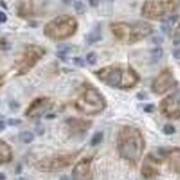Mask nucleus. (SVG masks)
Segmentation results:
<instances>
[{"mask_svg": "<svg viewBox=\"0 0 180 180\" xmlns=\"http://www.w3.org/2000/svg\"><path fill=\"white\" fill-rule=\"evenodd\" d=\"M145 142L142 133L137 128L126 126L123 127L118 133L117 138V148L120 157L136 164L144 152Z\"/></svg>", "mask_w": 180, "mask_h": 180, "instance_id": "f257e3e1", "label": "nucleus"}, {"mask_svg": "<svg viewBox=\"0 0 180 180\" xmlns=\"http://www.w3.org/2000/svg\"><path fill=\"white\" fill-rule=\"evenodd\" d=\"M103 83L113 87H132L138 82V75L130 67H105L95 72Z\"/></svg>", "mask_w": 180, "mask_h": 180, "instance_id": "f03ea898", "label": "nucleus"}, {"mask_svg": "<svg viewBox=\"0 0 180 180\" xmlns=\"http://www.w3.org/2000/svg\"><path fill=\"white\" fill-rule=\"evenodd\" d=\"M74 105L82 113L93 115L102 112L106 106V102L97 89L89 83H84L81 86L80 94Z\"/></svg>", "mask_w": 180, "mask_h": 180, "instance_id": "7ed1b4c3", "label": "nucleus"}, {"mask_svg": "<svg viewBox=\"0 0 180 180\" xmlns=\"http://www.w3.org/2000/svg\"><path fill=\"white\" fill-rule=\"evenodd\" d=\"M111 30L119 41L126 43H134L152 33V27L145 22H137L135 24L112 23Z\"/></svg>", "mask_w": 180, "mask_h": 180, "instance_id": "20e7f679", "label": "nucleus"}, {"mask_svg": "<svg viewBox=\"0 0 180 180\" xmlns=\"http://www.w3.org/2000/svg\"><path fill=\"white\" fill-rule=\"evenodd\" d=\"M77 29V22L73 17L60 16L45 26L44 33L53 40H61L74 34Z\"/></svg>", "mask_w": 180, "mask_h": 180, "instance_id": "39448f33", "label": "nucleus"}, {"mask_svg": "<svg viewBox=\"0 0 180 180\" xmlns=\"http://www.w3.org/2000/svg\"><path fill=\"white\" fill-rule=\"evenodd\" d=\"M178 4L179 0H148L142 8V14L147 18H159L174 11Z\"/></svg>", "mask_w": 180, "mask_h": 180, "instance_id": "423d86ee", "label": "nucleus"}, {"mask_svg": "<svg viewBox=\"0 0 180 180\" xmlns=\"http://www.w3.org/2000/svg\"><path fill=\"white\" fill-rule=\"evenodd\" d=\"M79 152H73V154H67V155H60V156H54L51 158H45L43 160L39 161L37 164L38 169L42 171H57L64 169L71 165L74 161L75 157Z\"/></svg>", "mask_w": 180, "mask_h": 180, "instance_id": "0eeeda50", "label": "nucleus"}, {"mask_svg": "<svg viewBox=\"0 0 180 180\" xmlns=\"http://www.w3.org/2000/svg\"><path fill=\"white\" fill-rule=\"evenodd\" d=\"M43 54H44V50L42 47H37V45H30L27 47L23 57L18 64L19 74L27 73L31 67L35 65V63L43 57Z\"/></svg>", "mask_w": 180, "mask_h": 180, "instance_id": "6e6552de", "label": "nucleus"}, {"mask_svg": "<svg viewBox=\"0 0 180 180\" xmlns=\"http://www.w3.org/2000/svg\"><path fill=\"white\" fill-rule=\"evenodd\" d=\"M160 111L165 116L169 118L180 117V90L175 92L172 95L166 97L161 102Z\"/></svg>", "mask_w": 180, "mask_h": 180, "instance_id": "1a4fd4ad", "label": "nucleus"}, {"mask_svg": "<svg viewBox=\"0 0 180 180\" xmlns=\"http://www.w3.org/2000/svg\"><path fill=\"white\" fill-rule=\"evenodd\" d=\"M176 84V81L174 79V75L169 70L162 71L157 76V79L154 81L152 86V90L156 94H162L170 90L171 87H174Z\"/></svg>", "mask_w": 180, "mask_h": 180, "instance_id": "9d476101", "label": "nucleus"}, {"mask_svg": "<svg viewBox=\"0 0 180 180\" xmlns=\"http://www.w3.org/2000/svg\"><path fill=\"white\" fill-rule=\"evenodd\" d=\"M92 158H83L72 171V180H92Z\"/></svg>", "mask_w": 180, "mask_h": 180, "instance_id": "9b49d317", "label": "nucleus"}, {"mask_svg": "<svg viewBox=\"0 0 180 180\" xmlns=\"http://www.w3.org/2000/svg\"><path fill=\"white\" fill-rule=\"evenodd\" d=\"M159 160L156 157H154L152 155H148L146 157V159L144 160L142 168V175L146 178V179H150L156 177L159 174Z\"/></svg>", "mask_w": 180, "mask_h": 180, "instance_id": "f8f14e48", "label": "nucleus"}, {"mask_svg": "<svg viewBox=\"0 0 180 180\" xmlns=\"http://www.w3.org/2000/svg\"><path fill=\"white\" fill-rule=\"evenodd\" d=\"M51 106V101L49 99H39L34 101L27 111V116L29 117H39Z\"/></svg>", "mask_w": 180, "mask_h": 180, "instance_id": "ddd939ff", "label": "nucleus"}, {"mask_svg": "<svg viewBox=\"0 0 180 180\" xmlns=\"http://www.w3.org/2000/svg\"><path fill=\"white\" fill-rule=\"evenodd\" d=\"M67 126L70 127L72 133L74 134H83L91 127L92 123L84 119H76V118H69L67 119Z\"/></svg>", "mask_w": 180, "mask_h": 180, "instance_id": "4468645a", "label": "nucleus"}, {"mask_svg": "<svg viewBox=\"0 0 180 180\" xmlns=\"http://www.w3.org/2000/svg\"><path fill=\"white\" fill-rule=\"evenodd\" d=\"M168 156L169 167L176 174H180V149H172L170 152H165Z\"/></svg>", "mask_w": 180, "mask_h": 180, "instance_id": "2eb2a0df", "label": "nucleus"}, {"mask_svg": "<svg viewBox=\"0 0 180 180\" xmlns=\"http://www.w3.org/2000/svg\"><path fill=\"white\" fill-rule=\"evenodd\" d=\"M11 160V150L9 146L0 140V165Z\"/></svg>", "mask_w": 180, "mask_h": 180, "instance_id": "dca6fc26", "label": "nucleus"}, {"mask_svg": "<svg viewBox=\"0 0 180 180\" xmlns=\"http://www.w3.org/2000/svg\"><path fill=\"white\" fill-rule=\"evenodd\" d=\"M101 32H100V27L97 26V28L94 29L92 32H91L89 35H87V41L89 43H94V42H97V41H100L101 40Z\"/></svg>", "mask_w": 180, "mask_h": 180, "instance_id": "f3484780", "label": "nucleus"}, {"mask_svg": "<svg viewBox=\"0 0 180 180\" xmlns=\"http://www.w3.org/2000/svg\"><path fill=\"white\" fill-rule=\"evenodd\" d=\"M19 138L20 140L24 144H30L31 142H33L34 139V135L31 132H28V130H26V132H22V133H20L19 135Z\"/></svg>", "mask_w": 180, "mask_h": 180, "instance_id": "a211bd4d", "label": "nucleus"}, {"mask_svg": "<svg viewBox=\"0 0 180 180\" xmlns=\"http://www.w3.org/2000/svg\"><path fill=\"white\" fill-rule=\"evenodd\" d=\"M103 140V133H99L94 134V136L92 137V140H91V145L92 146H97L99 144H101V142Z\"/></svg>", "mask_w": 180, "mask_h": 180, "instance_id": "6ab92c4d", "label": "nucleus"}, {"mask_svg": "<svg viewBox=\"0 0 180 180\" xmlns=\"http://www.w3.org/2000/svg\"><path fill=\"white\" fill-rule=\"evenodd\" d=\"M152 57L155 61H158L161 57H162V49L161 47H155L152 50Z\"/></svg>", "mask_w": 180, "mask_h": 180, "instance_id": "aec40b11", "label": "nucleus"}, {"mask_svg": "<svg viewBox=\"0 0 180 180\" xmlns=\"http://www.w3.org/2000/svg\"><path fill=\"white\" fill-rule=\"evenodd\" d=\"M72 47H73L70 45V44H60V45L57 47V50H59V52L67 54L69 52H71L72 51Z\"/></svg>", "mask_w": 180, "mask_h": 180, "instance_id": "412c9836", "label": "nucleus"}, {"mask_svg": "<svg viewBox=\"0 0 180 180\" xmlns=\"http://www.w3.org/2000/svg\"><path fill=\"white\" fill-rule=\"evenodd\" d=\"M162 130H164V133L166 134V135H172V134H175V132H176L175 127H174L171 124H167V125H165L164 128H162Z\"/></svg>", "mask_w": 180, "mask_h": 180, "instance_id": "4be33fe9", "label": "nucleus"}, {"mask_svg": "<svg viewBox=\"0 0 180 180\" xmlns=\"http://www.w3.org/2000/svg\"><path fill=\"white\" fill-rule=\"evenodd\" d=\"M74 9L79 14H82L84 12V5L82 1H75L74 2Z\"/></svg>", "mask_w": 180, "mask_h": 180, "instance_id": "5701e85b", "label": "nucleus"}, {"mask_svg": "<svg viewBox=\"0 0 180 180\" xmlns=\"http://www.w3.org/2000/svg\"><path fill=\"white\" fill-rule=\"evenodd\" d=\"M86 62L90 64V65H94L96 63V54L94 52H91L86 55Z\"/></svg>", "mask_w": 180, "mask_h": 180, "instance_id": "b1692460", "label": "nucleus"}, {"mask_svg": "<svg viewBox=\"0 0 180 180\" xmlns=\"http://www.w3.org/2000/svg\"><path fill=\"white\" fill-rule=\"evenodd\" d=\"M10 108H11V111H18L20 107V104L18 103V102H16V101H12V102H10Z\"/></svg>", "mask_w": 180, "mask_h": 180, "instance_id": "393cba45", "label": "nucleus"}, {"mask_svg": "<svg viewBox=\"0 0 180 180\" xmlns=\"http://www.w3.org/2000/svg\"><path fill=\"white\" fill-rule=\"evenodd\" d=\"M8 124H9L10 126H17V125H20L21 124V120L20 119H17V118H10L8 120Z\"/></svg>", "mask_w": 180, "mask_h": 180, "instance_id": "a878e982", "label": "nucleus"}, {"mask_svg": "<svg viewBox=\"0 0 180 180\" xmlns=\"http://www.w3.org/2000/svg\"><path fill=\"white\" fill-rule=\"evenodd\" d=\"M73 63L75 65H77V67H83L84 65V62H83V60L81 57H74L73 59Z\"/></svg>", "mask_w": 180, "mask_h": 180, "instance_id": "bb28decb", "label": "nucleus"}, {"mask_svg": "<svg viewBox=\"0 0 180 180\" xmlns=\"http://www.w3.org/2000/svg\"><path fill=\"white\" fill-rule=\"evenodd\" d=\"M154 108H155V106L152 104H148L145 106V108H144V111L146 112V113H152V112H154Z\"/></svg>", "mask_w": 180, "mask_h": 180, "instance_id": "cd10ccee", "label": "nucleus"}, {"mask_svg": "<svg viewBox=\"0 0 180 180\" xmlns=\"http://www.w3.org/2000/svg\"><path fill=\"white\" fill-rule=\"evenodd\" d=\"M172 55H174L175 59L180 60V49H175V50L172 51Z\"/></svg>", "mask_w": 180, "mask_h": 180, "instance_id": "c85d7f7f", "label": "nucleus"}, {"mask_svg": "<svg viewBox=\"0 0 180 180\" xmlns=\"http://www.w3.org/2000/svg\"><path fill=\"white\" fill-rule=\"evenodd\" d=\"M6 21H7V16L2 11H0V23H4Z\"/></svg>", "mask_w": 180, "mask_h": 180, "instance_id": "c756f323", "label": "nucleus"}, {"mask_svg": "<svg viewBox=\"0 0 180 180\" xmlns=\"http://www.w3.org/2000/svg\"><path fill=\"white\" fill-rule=\"evenodd\" d=\"M89 1H90V5L92 7H96L99 5V0H89Z\"/></svg>", "mask_w": 180, "mask_h": 180, "instance_id": "7c9ffc66", "label": "nucleus"}, {"mask_svg": "<svg viewBox=\"0 0 180 180\" xmlns=\"http://www.w3.org/2000/svg\"><path fill=\"white\" fill-rule=\"evenodd\" d=\"M6 127V124L2 122V120H0V130H4Z\"/></svg>", "mask_w": 180, "mask_h": 180, "instance_id": "2f4dec72", "label": "nucleus"}, {"mask_svg": "<svg viewBox=\"0 0 180 180\" xmlns=\"http://www.w3.org/2000/svg\"><path fill=\"white\" fill-rule=\"evenodd\" d=\"M0 180H6V176H5V174L0 172Z\"/></svg>", "mask_w": 180, "mask_h": 180, "instance_id": "473e14b6", "label": "nucleus"}, {"mask_svg": "<svg viewBox=\"0 0 180 180\" xmlns=\"http://www.w3.org/2000/svg\"><path fill=\"white\" fill-rule=\"evenodd\" d=\"M60 180H69V177L67 176H62L61 178H60Z\"/></svg>", "mask_w": 180, "mask_h": 180, "instance_id": "72a5a7b5", "label": "nucleus"}, {"mask_svg": "<svg viewBox=\"0 0 180 180\" xmlns=\"http://www.w3.org/2000/svg\"><path fill=\"white\" fill-rule=\"evenodd\" d=\"M2 83H4V75L0 76V86L2 85Z\"/></svg>", "mask_w": 180, "mask_h": 180, "instance_id": "f704fd0d", "label": "nucleus"}, {"mask_svg": "<svg viewBox=\"0 0 180 180\" xmlns=\"http://www.w3.org/2000/svg\"><path fill=\"white\" fill-rule=\"evenodd\" d=\"M63 2L67 4V5H69V4H71L72 2V0H63Z\"/></svg>", "mask_w": 180, "mask_h": 180, "instance_id": "c9c22d12", "label": "nucleus"}, {"mask_svg": "<svg viewBox=\"0 0 180 180\" xmlns=\"http://www.w3.org/2000/svg\"><path fill=\"white\" fill-rule=\"evenodd\" d=\"M20 171H21V166H20V165H19V166L17 167V174H19Z\"/></svg>", "mask_w": 180, "mask_h": 180, "instance_id": "e433bc0d", "label": "nucleus"}, {"mask_svg": "<svg viewBox=\"0 0 180 180\" xmlns=\"http://www.w3.org/2000/svg\"><path fill=\"white\" fill-rule=\"evenodd\" d=\"M1 41H2V40H0V50L2 49V44H4V42H1Z\"/></svg>", "mask_w": 180, "mask_h": 180, "instance_id": "4c0bfd02", "label": "nucleus"}, {"mask_svg": "<svg viewBox=\"0 0 180 180\" xmlns=\"http://www.w3.org/2000/svg\"><path fill=\"white\" fill-rule=\"evenodd\" d=\"M177 32H180V26L178 27V30H177Z\"/></svg>", "mask_w": 180, "mask_h": 180, "instance_id": "58836bf2", "label": "nucleus"}, {"mask_svg": "<svg viewBox=\"0 0 180 180\" xmlns=\"http://www.w3.org/2000/svg\"><path fill=\"white\" fill-rule=\"evenodd\" d=\"M0 117H1V116H0Z\"/></svg>", "mask_w": 180, "mask_h": 180, "instance_id": "ea45409f", "label": "nucleus"}]
</instances>
